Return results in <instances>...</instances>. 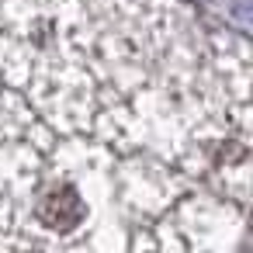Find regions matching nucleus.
Listing matches in <instances>:
<instances>
[{
    "label": "nucleus",
    "mask_w": 253,
    "mask_h": 253,
    "mask_svg": "<svg viewBox=\"0 0 253 253\" xmlns=\"http://www.w3.org/2000/svg\"><path fill=\"white\" fill-rule=\"evenodd\" d=\"M80 218H84V201H80V194L73 187L52 191L42 201V222L52 225V229H73Z\"/></svg>",
    "instance_id": "obj_1"
}]
</instances>
